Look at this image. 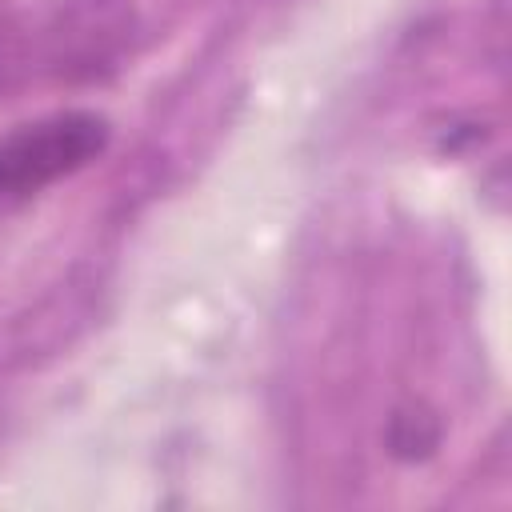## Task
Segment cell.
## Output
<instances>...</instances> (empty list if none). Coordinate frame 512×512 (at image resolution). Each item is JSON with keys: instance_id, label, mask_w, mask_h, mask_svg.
<instances>
[{"instance_id": "obj_1", "label": "cell", "mask_w": 512, "mask_h": 512, "mask_svg": "<svg viewBox=\"0 0 512 512\" xmlns=\"http://www.w3.org/2000/svg\"><path fill=\"white\" fill-rule=\"evenodd\" d=\"M112 144V120L92 108H64L24 120L0 136V204H20L84 172Z\"/></svg>"}, {"instance_id": "obj_3", "label": "cell", "mask_w": 512, "mask_h": 512, "mask_svg": "<svg viewBox=\"0 0 512 512\" xmlns=\"http://www.w3.org/2000/svg\"><path fill=\"white\" fill-rule=\"evenodd\" d=\"M28 68V40L12 28V20H0V92H8Z\"/></svg>"}, {"instance_id": "obj_2", "label": "cell", "mask_w": 512, "mask_h": 512, "mask_svg": "<svg viewBox=\"0 0 512 512\" xmlns=\"http://www.w3.org/2000/svg\"><path fill=\"white\" fill-rule=\"evenodd\" d=\"M440 440H444V420L424 400L396 404L392 416H388V424H384V448L400 464H424V460H432L436 448H440Z\"/></svg>"}]
</instances>
